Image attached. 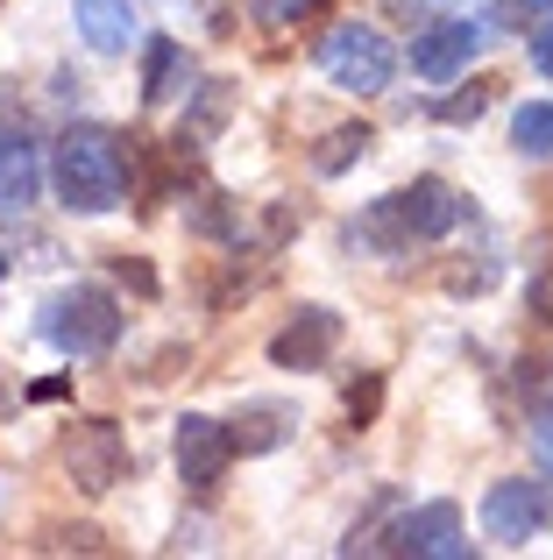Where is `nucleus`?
<instances>
[{"mask_svg":"<svg viewBox=\"0 0 553 560\" xmlns=\"http://www.w3.org/2000/svg\"><path fill=\"white\" fill-rule=\"evenodd\" d=\"M461 220V199L447 178H412L404 191H384V199L362 206V220L348 228V242L376 248V256H404L412 242H440Z\"/></svg>","mask_w":553,"mask_h":560,"instance_id":"1","label":"nucleus"},{"mask_svg":"<svg viewBox=\"0 0 553 560\" xmlns=\"http://www.w3.org/2000/svg\"><path fill=\"white\" fill-rule=\"evenodd\" d=\"M50 178H57V199L71 213H114L128 191V156H121V136L79 121L57 136V156H50Z\"/></svg>","mask_w":553,"mask_h":560,"instance_id":"2","label":"nucleus"},{"mask_svg":"<svg viewBox=\"0 0 553 560\" xmlns=\"http://www.w3.org/2000/svg\"><path fill=\"white\" fill-rule=\"evenodd\" d=\"M43 341L64 348V355H85V362L114 355V341H121V305H114V291H99V284L57 291V299L43 305Z\"/></svg>","mask_w":553,"mask_h":560,"instance_id":"3","label":"nucleus"},{"mask_svg":"<svg viewBox=\"0 0 553 560\" xmlns=\"http://www.w3.org/2000/svg\"><path fill=\"white\" fill-rule=\"evenodd\" d=\"M319 71H327L341 93H384L398 79V50L384 43V28L369 22H341L319 36Z\"/></svg>","mask_w":553,"mask_h":560,"instance_id":"4","label":"nucleus"},{"mask_svg":"<svg viewBox=\"0 0 553 560\" xmlns=\"http://www.w3.org/2000/svg\"><path fill=\"white\" fill-rule=\"evenodd\" d=\"M57 462H64L71 490L107 497L114 482L128 476V433L114 419H79V425H64V440H57Z\"/></svg>","mask_w":553,"mask_h":560,"instance_id":"5","label":"nucleus"},{"mask_svg":"<svg viewBox=\"0 0 553 560\" xmlns=\"http://www.w3.org/2000/svg\"><path fill=\"white\" fill-rule=\"evenodd\" d=\"M553 525V482L540 476H504V482H490V497H483V533L497 539V547H526L532 533H546Z\"/></svg>","mask_w":553,"mask_h":560,"instance_id":"6","label":"nucleus"},{"mask_svg":"<svg viewBox=\"0 0 553 560\" xmlns=\"http://www.w3.org/2000/svg\"><path fill=\"white\" fill-rule=\"evenodd\" d=\"M227 462H235V433H227L221 419H178V482L185 490H221V476H227Z\"/></svg>","mask_w":553,"mask_h":560,"instance_id":"7","label":"nucleus"},{"mask_svg":"<svg viewBox=\"0 0 553 560\" xmlns=\"http://www.w3.org/2000/svg\"><path fill=\"white\" fill-rule=\"evenodd\" d=\"M333 348H341V313H327V305H305V313L270 341V362H276V370H327Z\"/></svg>","mask_w":553,"mask_h":560,"instance_id":"8","label":"nucleus"},{"mask_svg":"<svg viewBox=\"0 0 553 560\" xmlns=\"http://www.w3.org/2000/svg\"><path fill=\"white\" fill-rule=\"evenodd\" d=\"M475 43H483V22H461V14H447V22H433L426 36L412 43V71H419V79H433V85H447L455 71H469Z\"/></svg>","mask_w":553,"mask_h":560,"instance_id":"9","label":"nucleus"},{"mask_svg":"<svg viewBox=\"0 0 553 560\" xmlns=\"http://www.w3.org/2000/svg\"><path fill=\"white\" fill-rule=\"evenodd\" d=\"M390 547L412 553V560H469L455 504H426V511H412V518H398V539H390Z\"/></svg>","mask_w":553,"mask_h":560,"instance_id":"10","label":"nucleus"},{"mask_svg":"<svg viewBox=\"0 0 553 560\" xmlns=\"http://www.w3.org/2000/svg\"><path fill=\"white\" fill-rule=\"evenodd\" d=\"M79 36H85V50L121 57L136 43V8L128 0H79Z\"/></svg>","mask_w":553,"mask_h":560,"instance_id":"11","label":"nucleus"},{"mask_svg":"<svg viewBox=\"0 0 553 560\" xmlns=\"http://www.w3.org/2000/svg\"><path fill=\"white\" fill-rule=\"evenodd\" d=\"M36 185H43L36 142H28V136H0V213H22V206H36Z\"/></svg>","mask_w":553,"mask_h":560,"instance_id":"12","label":"nucleus"},{"mask_svg":"<svg viewBox=\"0 0 553 560\" xmlns=\"http://www.w3.org/2000/svg\"><path fill=\"white\" fill-rule=\"evenodd\" d=\"M185 43H170V36H156L150 43V65H142V100L150 107H164V100H178L185 93Z\"/></svg>","mask_w":553,"mask_h":560,"instance_id":"13","label":"nucleus"},{"mask_svg":"<svg viewBox=\"0 0 553 560\" xmlns=\"http://www.w3.org/2000/svg\"><path fill=\"white\" fill-rule=\"evenodd\" d=\"M511 142H518V156H532V164L553 156V107H546V100H526V107H518Z\"/></svg>","mask_w":553,"mask_h":560,"instance_id":"14","label":"nucleus"},{"mask_svg":"<svg viewBox=\"0 0 553 560\" xmlns=\"http://www.w3.org/2000/svg\"><path fill=\"white\" fill-rule=\"evenodd\" d=\"M362 156H369V128H333L327 136V150H313V171L319 178H333V171H348V164H362Z\"/></svg>","mask_w":553,"mask_h":560,"instance_id":"15","label":"nucleus"},{"mask_svg":"<svg viewBox=\"0 0 553 560\" xmlns=\"http://www.w3.org/2000/svg\"><path fill=\"white\" fill-rule=\"evenodd\" d=\"M376 405H384V376H362V383H348V425H369L376 419Z\"/></svg>","mask_w":553,"mask_h":560,"instance_id":"16","label":"nucleus"},{"mask_svg":"<svg viewBox=\"0 0 553 560\" xmlns=\"http://www.w3.org/2000/svg\"><path fill=\"white\" fill-rule=\"evenodd\" d=\"M526 305H532V319H540V327H553V262H540V270H532Z\"/></svg>","mask_w":553,"mask_h":560,"instance_id":"17","label":"nucleus"},{"mask_svg":"<svg viewBox=\"0 0 553 560\" xmlns=\"http://www.w3.org/2000/svg\"><path fill=\"white\" fill-rule=\"evenodd\" d=\"M43 547H50V553H107V539H99L93 525H71V533H50Z\"/></svg>","mask_w":553,"mask_h":560,"instance_id":"18","label":"nucleus"},{"mask_svg":"<svg viewBox=\"0 0 553 560\" xmlns=\"http://www.w3.org/2000/svg\"><path fill=\"white\" fill-rule=\"evenodd\" d=\"M490 107V85H469V93H455V100H447V107H440V121H475V114H483Z\"/></svg>","mask_w":553,"mask_h":560,"instance_id":"19","label":"nucleus"},{"mask_svg":"<svg viewBox=\"0 0 553 560\" xmlns=\"http://www.w3.org/2000/svg\"><path fill=\"white\" fill-rule=\"evenodd\" d=\"M28 397H36V405H57V397H71V383L64 376H43V383H28Z\"/></svg>","mask_w":553,"mask_h":560,"instance_id":"20","label":"nucleus"},{"mask_svg":"<svg viewBox=\"0 0 553 560\" xmlns=\"http://www.w3.org/2000/svg\"><path fill=\"white\" fill-rule=\"evenodd\" d=\"M532 65H540V71H546V79H553V22L540 28V36H532Z\"/></svg>","mask_w":553,"mask_h":560,"instance_id":"21","label":"nucleus"},{"mask_svg":"<svg viewBox=\"0 0 553 560\" xmlns=\"http://www.w3.org/2000/svg\"><path fill=\"white\" fill-rule=\"evenodd\" d=\"M532 440H540V462H546V482H553V411L532 425Z\"/></svg>","mask_w":553,"mask_h":560,"instance_id":"22","label":"nucleus"},{"mask_svg":"<svg viewBox=\"0 0 553 560\" xmlns=\"http://www.w3.org/2000/svg\"><path fill=\"white\" fill-rule=\"evenodd\" d=\"M305 8H313V0H270V14H276V22H291V14H305Z\"/></svg>","mask_w":553,"mask_h":560,"instance_id":"23","label":"nucleus"},{"mask_svg":"<svg viewBox=\"0 0 553 560\" xmlns=\"http://www.w3.org/2000/svg\"><path fill=\"white\" fill-rule=\"evenodd\" d=\"M540 8H553V0H540Z\"/></svg>","mask_w":553,"mask_h":560,"instance_id":"24","label":"nucleus"}]
</instances>
